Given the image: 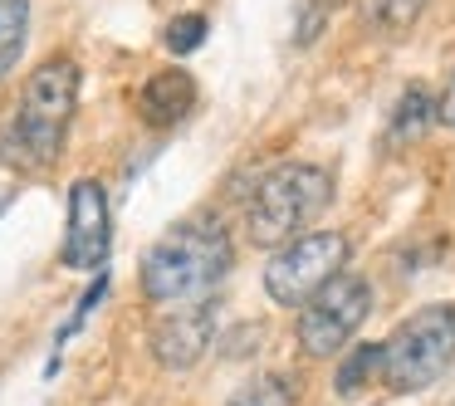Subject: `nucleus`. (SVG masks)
Instances as JSON below:
<instances>
[{"label":"nucleus","instance_id":"obj_1","mask_svg":"<svg viewBox=\"0 0 455 406\" xmlns=\"http://www.w3.org/2000/svg\"><path fill=\"white\" fill-rule=\"evenodd\" d=\"M74 108H79V64L44 60L25 79L15 108L0 118V162H11L15 171L54 167L69 138Z\"/></svg>","mask_w":455,"mask_h":406},{"label":"nucleus","instance_id":"obj_2","mask_svg":"<svg viewBox=\"0 0 455 406\" xmlns=\"http://www.w3.org/2000/svg\"><path fill=\"white\" fill-rule=\"evenodd\" d=\"M230 265H235V245H230L226 226L181 220L142 255L138 284L148 304L187 308V304H206L216 294V284L230 275Z\"/></svg>","mask_w":455,"mask_h":406},{"label":"nucleus","instance_id":"obj_3","mask_svg":"<svg viewBox=\"0 0 455 406\" xmlns=\"http://www.w3.org/2000/svg\"><path fill=\"white\" fill-rule=\"evenodd\" d=\"M333 201V177L314 162H279L255 181L245 206V226L255 245H289L299 230Z\"/></svg>","mask_w":455,"mask_h":406},{"label":"nucleus","instance_id":"obj_4","mask_svg":"<svg viewBox=\"0 0 455 406\" xmlns=\"http://www.w3.org/2000/svg\"><path fill=\"white\" fill-rule=\"evenodd\" d=\"M455 362V304H426L387 333L382 382L392 392H426Z\"/></svg>","mask_w":455,"mask_h":406},{"label":"nucleus","instance_id":"obj_5","mask_svg":"<svg viewBox=\"0 0 455 406\" xmlns=\"http://www.w3.org/2000/svg\"><path fill=\"white\" fill-rule=\"evenodd\" d=\"M347 265V235L338 230H308V235L289 240L269 255L265 265V294L284 308H299L328 284L338 279Z\"/></svg>","mask_w":455,"mask_h":406},{"label":"nucleus","instance_id":"obj_6","mask_svg":"<svg viewBox=\"0 0 455 406\" xmlns=\"http://www.w3.org/2000/svg\"><path fill=\"white\" fill-rule=\"evenodd\" d=\"M367 308H372V284L363 275H338L299 308V347L308 357H333L347 338L363 328Z\"/></svg>","mask_w":455,"mask_h":406},{"label":"nucleus","instance_id":"obj_7","mask_svg":"<svg viewBox=\"0 0 455 406\" xmlns=\"http://www.w3.org/2000/svg\"><path fill=\"white\" fill-rule=\"evenodd\" d=\"M108 245H113L108 191H103V181L79 177L69 187V226H64L60 259L69 269H103L108 265Z\"/></svg>","mask_w":455,"mask_h":406},{"label":"nucleus","instance_id":"obj_8","mask_svg":"<svg viewBox=\"0 0 455 406\" xmlns=\"http://www.w3.org/2000/svg\"><path fill=\"white\" fill-rule=\"evenodd\" d=\"M216 343V304H187L172 308L157 328H152V357H157L167 372H187L201 362V353Z\"/></svg>","mask_w":455,"mask_h":406},{"label":"nucleus","instance_id":"obj_9","mask_svg":"<svg viewBox=\"0 0 455 406\" xmlns=\"http://www.w3.org/2000/svg\"><path fill=\"white\" fill-rule=\"evenodd\" d=\"M191 108H196V79H191L187 69L152 74V79L142 84V93H138V113H142V123H152V128H172V123H181Z\"/></svg>","mask_w":455,"mask_h":406},{"label":"nucleus","instance_id":"obj_10","mask_svg":"<svg viewBox=\"0 0 455 406\" xmlns=\"http://www.w3.org/2000/svg\"><path fill=\"white\" fill-rule=\"evenodd\" d=\"M435 123V99H431V89H421V84H411V89L396 99V108H392V128H387V142L392 147H402V142H416L426 128Z\"/></svg>","mask_w":455,"mask_h":406},{"label":"nucleus","instance_id":"obj_11","mask_svg":"<svg viewBox=\"0 0 455 406\" xmlns=\"http://www.w3.org/2000/svg\"><path fill=\"white\" fill-rule=\"evenodd\" d=\"M30 40V0H0V79L20 64Z\"/></svg>","mask_w":455,"mask_h":406},{"label":"nucleus","instance_id":"obj_12","mask_svg":"<svg viewBox=\"0 0 455 406\" xmlns=\"http://www.w3.org/2000/svg\"><path fill=\"white\" fill-rule=\"evenodd\" d=\"M377 372H382V343H363V347H353V353L338 362L333 392H338V396H357V392L367 386V377L377 382Z\"/></svg>","mask_w":455,"mask_h":406},{"label":"nucleus","instance_id":"obj_13","mask_svg":"<svg viewBox=\"0 0 455 406\" xmlns=\"http://www.w3.org/2000/svg\"><path fill=\"white\" fill-rule=\"evenodd\" d=\"M294 402H299V386L275 372V377H259V382L240 386L226 406H294Z\"/></svg>","mask_w":455,"mask_h":406},{"label":"nucleus","instance_id":"obj_14","mask_svg":"<svg viewBox=\"0 0 455 406\" xmlns=\"http://www.w3.org/2000/svg\"><path fill=\"white\" fill-rule=\"evenodd\" d=\"M162 44H167L172 54H196L201 44H206V15H177V20L167 25V35H162Z\"/></svg>","mask_w":455,"mask_h":406},{"label":"nucleus","instance_id":"obj_15","mask_svg":"<svg viewBox=\"0 0 455 406\" xmlns=\"http://www.w3.org/2000/svg\"><path fill=\"white\" fill-rule=\"evenodd\" d=\"M421 11H426V0H377V20L387 30H406Z\"/></svg>","mask_w":455,"mask_h":406},{"label":"nucleus","instance_id":"obj_16","mask_svg":"<svg viewBox=\"0 0 455 406\" xmlns=\"http://www.w3.org/2000/svg\"><path fill=\"white\" fill-rule=\"evenodd\" d=\"M103 294H108V275H99V279H93V289H89V294H84V299H79V308H74V318H69V323H64V328H60V347H64V343H69V338H74V328H79V323H84V318H89V314H93V308H99V299H103Z\"/></svg>","mask_w":455,"mask_h":406},{"label":"nucleus","instance_id":"obj_17","mask_svg":"<svg viewBox=\"0 0 455 406\" xmlns=\"http://www.w3.org/2000/svg\"><path fill=\"white\" fill-rule=\"evenodd\" d=\"M318 25H323V0H314V5H308L304 11V20H299V30H294V40L299 44H308L318 35Z\"/></svg>","mask_w":455,"mask_h":406},{"label":"nucleus","instance_id":"obj_18","mask_svg":"<svg viewBox=\"0 0 455 406\" xmlns=\"http://www.w3.org/2000/svg\"><path fill=\"white\" fill-rule=\"evenodd\" d=\"M435 123H445V128H455V74L445 79L441 99H435Z\"/></svg>","mask_w":455,"mask_h":406},{"label":"nucleus","instance_id":"obj_19","mask_svg":"<svg viewBox=\"0 0 455 406\" xmlns=\"http://www.w3.org/2000/svg\"><path fill=\"white\" fill-rule=\"evenodd\" d=\"M15 201V187H5V181H0V216H5V206H11Z\"/></svg>","mask_w":455,"mask_h":406}]
</instances>
